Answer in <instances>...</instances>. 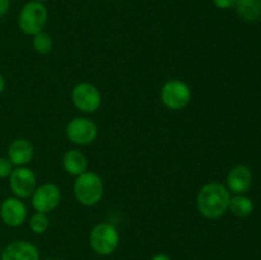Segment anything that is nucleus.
<instances>
[{"label": "nucleus", "mask_w": 261, "mask_h": 260, "mask_svg": "<svg viewBox=\"0 0 261 260\" xmlns=\"http://www.w3.org/2000/svg\"><path fill=\"white\" fill-rule=\"evenodd\" d=\"M231 200V191L226 185L217 181L205 184L199 190L196 205L201 216L209 219H217L227 212Z\"/></svg>", "instance_id": "1"}, {"label": "nucleus", "mask_w": 261, "mask_h": 260, "mask_svg": "<svg viewBox=\"0 0 261 260\" xmlns=\"http://www.w3.org/2000/svg\"><path fill=\"white\" fill-rule=\"evenodd\" d=\"M103 183L97 173L86 171L76 176L74 183V195L76 200L84 206H94L103 196Z\"/></svg>", "instance_id": "2"}, {"label": "nucleus", "mask_w": 261, "mask_h": 260, "mask_svg": "<svg viewBox=\"0 0 261 260\" xmlns=\"http://www.w3.org/2000/svg\"><path fill=\"white\" fill-rule=\"evenodd\" d=\"M48 20V10L43 3L31 2L25 3L18 15V25L20 31L28 36H35L42 32Z\"/></svg>", "instance_id": "3"}, {"label": "nucleus", "mask_w": 261, "mask_h": 260, "mask_svg": "<svg viewBox=\"0 0 261 260\" xmlns=\"http://www.w3.org/2000/svg\"><path fill=\"white\" fill-rule=\"evenodd\" d=\"M120 244V235L111 223H99L89 233V245L96 254L109 256Z\"/></svg>", "instance_id": "4"}, {"label": "nucleus", "mask_w": 261, "mask_h": 260, "mask_svg": "<svg viewBox=\"0 0 261 260\" xmlns=\"http://www.w3.org/2000/svg\"><path fill=\"white\" fill-rule=\"evenodd\" d=\"M161 101L170 110L185 109L191 101L190 87L180 79H171L161 89Z\"/></svg>", "instance_id": "5"}, {"label": "nucleus", "mask_w": 261, "mask_h": 260, "mask_svg": "<svg viewBox=\"0 0 261 260\" xmlns=\"http://www.w3.org/2000/svg\"><path fill=\"white\" fill-rule=\"evenodd\" d=\"M71 99L76 109L87 114H92L101 106L102 94L94 84L82 82L76 84L71 91Z\"/></svg>", "instance_id": "6"}, {"label": "nucleus", "mask_w": 261, "mask_h": 260, "mask_svg": "<svg viewBox=\"0 0 261 260\" xmlns=\"http://www.w3.org/2000/svg\"><path fill=\"white\" fill-rule=\"evenodd\" d=\"M98 130L96 124L87 117H75L66 125V137L71 143L87 145L94 142Z\"/></svg>", "instance_id": "7"}, {"label": "nucleus", "mask_w": 261, "mask_h": 260, "mask_svg": "<svg viewBox=\"0 0 261 260\" xmlns=\"http://www.w3.org/2000/svg\"><path fill=\"white\" fill-rule=\"evenodd\" d=\"M31 198H32V205L36 212L47 214L59 205L61 193L58 185L53 183H46L37 186Z\"/></svg>", "instance_id": "8"}, {"label": "nucleus", "mask_w": 261, "mask_h": 260, "mask_svg": "<svg viewBox=\"0 0 261 260\" xmlns=\"http://www.w3.org/2000/svg\"><path fill=\"white\" fill-rule=\"evenodd\" d=\"M10 190L17 198L25 199L32 196L37 188V180L33 171L28 167H17L9 176Z\"/></svg>", "instance_id": "9"}, {"label": "nucleus", "mask_w": 261, "mask_h": 260, "mask_svg": "<svg viewBox=\"0 0 261 260\" xmlns=\"http://www.w3.org/2000/svg\"><path fill=\"white\" fill-rule=\"evenodd\" d=\"M0 218L7 226L20 227L27 219V206L17 196L7 198L0 204Z\"/></svg>", "instance_id": "10"}, {"label": "nucleus", "mask_w": 261, "mask_h": 260, "mask_svg": "<svg viewBox=\"0 0 261 260\" xmlns=\"http://www.w3.org/2000/svg\"><path fill=\"white\" fill-rule=\"evenodd\" d=\"M0 260H40V251L32 242L17 240L4 247Z\"/></svg>", "instance_id": "11"}, {"label": "nucleus", "mask_w": 261, "mask_h": 260, "mask_svg": "<svg viewBox=\"0 0 261 260\" xmlns=\"http://www.w3.org/2000/svg\"><path fill=\"white\" fill-rule=\"evenodd\" d=\"M252 184V172L247 166L237 165L227 175V188L237 194L246 193Z\"/></svg>", "instance_id": "12"}, {"label": "nucleus", "mask_w": 261, "mask_h": 260, "mask_svg": "<svg viewBox=\"0 0 261 260\" xmlns=\"http://www.w3.org/2000/svg\"><path fill=\"white\" fill-rule=\"evenodd\" d=\"M33 145L32 143L24 138H19L10 143L9 149H8V158L13 166L17 167H23L28 165L33 158Z\"/></svg>", "instance_id": "13"}, {"label": "nucleus", "mask_w": 261, "mask_h": 260, "mask_svg": "<svg viewBox=\"0 0 261 260\" xmlns=\"http://www.w3.org/2000/svg\"><path fill=\"white\" fill-rule=\"evenodd\" d=\"M63 166L64 170L73 176H79L84 173L88 168V162H87V157L79 150H68L64 154L63 158Z\"/></svg>", "instance_id": "14"}, {"label": "nucleus", "mask_w": 261, "mask_h": 260, "mask_svg": "<svg viewBox=\"0 0 261 260\" xmlns=\"http://www.w3.org/2000/svg\"><path fill=\"white\" fill-rule=\"evenodd\" d=\"M234 8L239 17L246 22H256L261 18V0H236Z\"/></svg>", "instance_id": "15"}, {"label": "nucleus", "mask_w": 261, "mask_h": 260, "mask_svg": "<svg viewBox=\"0 0 261 260\" xmlns=\"http://www.w3.org/2000/svg\"><path fill=\"white\" fill-rule=\"evenodd\" d=\"M228 209L233 216L240 217V218H245V217L250 216L254 211V203L250 198L245 196L244 194H237L236 196L231 198L229 200Z\"/></svg>", "instance_id": "16"}, {"label": "nucleus", "mask_w": 261, "mask_h": 260, "mask_svg": "<svg viewBox=\"0 0 261 260\" xmlns=\"http://www.w3.org/2000/svg\"><path fill=\"white\" fill-rule=\"evenodd\" d=\"M32 45L36 53L41 54V55H47L53 51L54 41L47 32L42 31V32H38L33 36Z\"/></svg>", "instance_id": "17"}, {"label": "nucleus", "mask_w": 261, "mask_h": 260, "mask_svg": "<svg viewBox=\"0 0 261 260\" xmlns=\"http://www.w3.org/2000/svg\"><path fill=\"white\" fill-rule=\"evenodd\" d=\"M50 226V219H48L47 214L41 213V212H36L32 217L30 218V228L33 233L42 235L45 233Z\"/></svg>", "instance_id": "18"}, {"label": "nucleus", "mask_w": 261, "mask_h": 260, "mask_svg": "<svg viewBox=\"0 0 261 260\" xmlns=\"http://www.w3.org/2000/svg\"><path fill=\"white\" fill-rule=\"evenodd\" d=\"M13 172V163L8 157H0V178L9 177Z\"/></svg>", "instance_id": "19"}, {"label": "nucleus", "mask_w": 261, "mask_h": 260, "mask_svg": "<svg viewBox=\"0 0 261 260\" xmlns=\"http://www.w3.org/2000/svg\"><path fill=\"white\" fill-rule=\"evenodd\" d=\"M212 3H213L218 9H229V8L234 7L236 0H212Z\"/></svg>", "instance_id": "20"}, {"label": "nucleus", "mask_w": 261, "mask_h": 260, "mask_svg": "<svg viewBox=\"0 0 261 260\" xmlns=\"http://www.w3.org/2000/svg\"><path fill=\"white\" fill-rule=\"evenodd\" d=\"M10 8V0H0V18L4 17Z\"/></svg>", "instance_id": "21"}, {"label": "nucleus", "mask_w": 261, "mask_h": 260, "mask_svg": "<svg viewBox=\"0 0 261 260\" xmlns=\"http://www.w3.org/2000/svg\"><path fill=\"white\" fill-rule=\"evenodd\" d=\"M150 260H172V259H171V257L166 254H157V255H154V256H153Z\"/></svg>", "instance_id": "22"}, {"label": "nucleus", "mask_w": 261, "mask_h": 260, "mask_svg": "<svg viewBox=\"0 0 261 260\" xmlns=\"http://www.w3.org/2000/svg\"><path fill=\"white\" fill-rule=\"evenodd\" d=\"M4 89H5V81H4V78H3L2 74H0V94L3 93V91H4Z\"/></svg>", "instance_id": "23"}, {"label": "nucleus", "mask_w": 261, "mask_h": 260, "mask_svg": "<svg viewBox=\"0 0 261 260\" xmlns=\"http://www.w3.org/2000/svg\"><path fill=\"white\" fill-rule=\"evenodd\" d=\"M33 2H38V3H45V2H47V0H33Z\"/></svg>", "instance_id": "24"}, {"label": "nucleus", "mask_w": 261, "mask_h": 260, "mask_svg": "<svg viewBox=\"0 0 261 260\" xmlns=\"http://www.w3.org/2000/svg\"><path fill=\"white\" fill-rule=\"evenodd\" d=\"M47 260H58V259H47Z\"/></svg>", "instance_id": "25"}]
</instances>
